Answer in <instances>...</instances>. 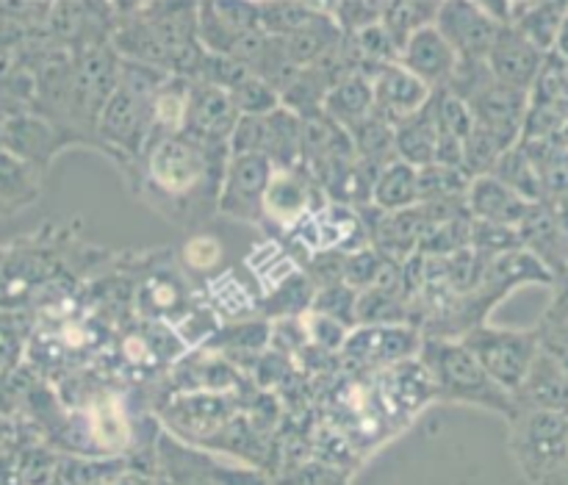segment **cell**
<instances>
[{"mask_svg":"<svg viewBox=\"0 0 568 485\" xmlns=\"http://www.w3.org/2000/svg\"><path fill=\"white\" fill-rule=\"evenodd\" d=\"M227 159L225 148L197 144L181 133L155 142L128 178L133 192L166 222L197 225L216 214Z\"/></svg>","mask_w":568,"mask_h":485,"instance_id":"obj_1","label":"cell"},{"mask_svg":"<svg viewBox=\"0 0 568 485\" xmlns=\"http://www.w3.org/2000/svg\"><path fill=\"white\" fill-rule=\"evenodd\" d=\"M419 364L430 375L436 400L458 405H475V408L491 411V414L514 420V397L497 386L483 372L475 355L455 339H425L422 336Z\"/></svg>","mask_w":568,"mask_h":485,"instance_id":"obj_2","label":"cell"},{"mask_svg":"<svg viewBox=\"0 0 568 485\" xmlns=\"http://www.w3.org/2000/svg\"><path fill=\"white\" fill-rule=\"evenodd\" d=\"M510 427V455L527 483L544 485L568 458L566 416L519 411Z\"/></svg>","mask_w":568,"mask_h":485,"instance_id":"obj_3","label":"cell"},{"mask_svg":"<svg viewBox=\"0 0 568 485\" xmlns=\"http://www.w3.org/2000/svg\"><path fill=\"white\" fill-rule=\"evenodd\" d=\"M488 377L503 392L514 394L530 372L532 361L541 353L538 331H510V327L477 325L458 339Z\"/></svg>","mask_w":568,"mask_h":485,"instance_id":"obj_4","label":"cell"},{"mask_svg":"<svg viewBox=\"0 0 568 485\" xmlns=\"http://www.w3.org/2000/svg\"><path fill=\"white\" fill-rule=\"evenodd\" d=\"M422 331L410 325H369L353 327L344 339L342 361L349 370L383 372L405 361L419 358Z\"/></svg>","mask_w":568,"mask_h":485,"instance_id":"obj_5","label":"cell"},{"mask_svg":"<svg viewBox=\"0 0 568 485\" xmlns=\"http://www.w3.org/2000/svg\"><path fill=\"white\" fill-rule=\"evenodd\" d=\"M272 172L275 166L266 155H231L216 198V214L247 225H261V209Z\"/></svg>","mask_w":568,"mask_h":485,"instance_id":"obj_6","label":"cell"},{"mask_svg":"<svg viewBox=\"0 0 568 485\" xmlns=\"http://www.w3.org/2000/svg\"><path fill=\"white\" fill-rule=\"evenodd\" d=\"M320 203H325V194H322V189L316 186V181L303 166L275 170L264 194L261 228L275 233L272 239L288 236L305 220V214L314 211Z\"/></svg>","mask_w":568,"mask_h":485,"instance_id":"obj_7","label":"cell"},{"mask_svg":"<svg viewBox=\"0 0 568 485\" xmlns=\"http://www.w3.org/2000/svg\"><path fill=\"white\" fill-rule=\"evenodd\" d=\"M0 131H3L6 153L17 155V159L26 161L28 166H33L42 175L61 150L78 144V139L70 131L53 125V122L33 114V111H20V114L9 117Z\"/></svg>","mask_w":568,"mask_h":485,"instance_id":"obj_8","label":"cell"},{"mask_svg":"<svg viewBox=\"0 0 568 485\" xmlns=\"http://www.w3.org/2000/svg\"><path fill=\"white\" fill-rule=\"evenodd\" d=\"M527 105H530V94L519 92V89H510L497 81L488 83L483 92H477L475 98L469 100L475 128H480L488 137L497 139L505 150L519 144Z\"/></svg>","mask_w":568,"mask_h":485,"instance_id":"obj_9","label":"cell"},{"mask_svg":"<svg viewBox=\"0 0 568 485\" xmlns=\"http://www.w3.org/2000/svg\"><path fill=\"white\" fill-rule=\"evenodd\" d=\"M239 117L242 114H239V109L233 105L231 94L225 89L192 83L183 137H189L197 144L227 150V142H231Z\"/></svg>","mask_w":568,"mask_h":485,"instance_id":"obj_10","label":"cell"},{"mask_svg":"<svg viewBox=\"0 0 568 485\" xmlns=\"http://www.w3.org/2000/svg\"><path fill=\"white\" fill-rule=\"evenodd\" d=\"M436 28L458 59L486 61L499 26L483 11L480 3H442L438 6Z\"/></svg>","mask_w":568,"mask_h":485,"instance_id":"obj_11","label":"cell"},{"mask_svg":"<svg viewBox=\"0 0 568 485\" xmlns=\"http://www.w3.org/2000/svg\"><path fill=\"white\" fill-rule=\"evenodd\" d=\"M510 397H514L516 414L541 411V414L568 416V366L541 347L521 386Z\"/></svg>","mask_w":568,"mask_h":485,"instance_id":"obj_12","label":"cell"},{"mask_svg":"<svg viewBox=\"0 0 568 485\" xmlns=\"http://www.w3.org/2000/svg\"><path fill=\"white\" fill-rule=\"evenodd\" d=\"M397 64H403L410 75L419 78L430 92H444L455 75L458 55H455V50L449 48V42L438 33L436 22H433V26L422 28L405 42V48L399 50Z\"/></svg>","mask_w":568,"mask_h":485,"instance_id":"obj_13","label":"cell"},{"mask_svg":"<svg viewBox=\"0 0 568 485\" xmlns=\"http://www.w3.org/2000/svg\"><path fill=\"white\" fill-rule=\"evenodd\" d=\"M547 55L538 48H532L516 28H499L491 50L486 55V67L494 75V81L505 83L510 89L530 94L538 72H541Z\"/></svg>","mask_w":568,"mask_h":485,"instance_id":"obj_14","label":"cell"},{"mask_svg":"<svg viewBox=\"0 0 568 485\" xmlns=\"http://www.w3.org/2000/svg\"><path fill=\"white\" fill-rule=\"evenodd\" d=\"M372 94H375V114L383 117L388 125L410 120L419 114L433 98L430 89L410 75L403 64H388L372 78Z\"/></svg>","mask_w":568,"mask_h":485,"instance_id":"obj_15","label":"cell"},{"mask_svg":"<svg viewBox=\"0 0 568 485\" xmlns=\"http://www.w3.org/2000/svg\"><path fill=\"white\" fill-rule=\"evenodd\" d=\"M521 250L541 261L555 281L568 275V236L549 203H536L519 228Z\"/></svg>","mask_w":568,"mask_h":485,"instance_id":"obj_16","label":"cell"},{"mask_svg":"<svg viewBox=\"0 0 568 485\" xmlns=\"http://www.w3.org/2000/svg\"><path fill=\"white\" fill-rule=\"evenodd\" d=\"M464 200L471 220L491 222V225L505 228H519L532 209V203H527L519 194L510 192V189L505 186V183H499L494 175L471 178Z\"/></svg>","mask_w":568,"mask_h":485,"instance_id":"obj_17","label":"cell"},{"mask_svg":"<svg viewBox=\"0 0 568 485\" xmlns=\"http://www.w3.org/2000/svg\"><path fill=\"white\" fill-rule=\"evenodd\" d=\"M189 92H192V81L186 78L166 75V81L155 89L153 100H150V139L148 150L155 142L170 137H181L186 128V111H189ZM144 150V153H148Z\"/></svg>","mask_w":568,"mask_h":485,"instance_id":"obj_18","label":"cell"},{"mask_svg":"<svg viewBox=\"0 0 568 485\" xmlns=\"http://www.w3.org/2000/svg\"><path fill=\"white\" fill-rule=\"evenodd\" d=\"M436 148L438 122L430 98L419 114L394 125V155H397V161H405L408 166H414V170H422V166L436 161Z\"/></svg>","mask_w":568,"mask_h":485,"instance_id":"obj_19","label":"cell"},{"mask_svg":"<svg viewBox=\"0 0 568 485\" xmlns=\"http://www.w3.org/2000/svg\"><path fill=\"white\" fill-rule=\"evenodd\" d=\"M372 111H375L372 81L361 75H347L338 83H333L325 94V103H322V114L347 133L358 128L364 120H369Z\"/></svg>","mask_w":568,"mask_h":485,"instance_id":"obj_20","label":"cell"},{"mask_svg":"<svg viewBox=\"0 0 568 485\" xmlns=\"http://www.w3.org/2000/svg\"><path fill=\"white\" fill-rule=\"evenodd\" d=\"M159 461L166 472V485H220L222 466L194 453L172 436L159 438Z\"/></svg>","mask_w":568,"mask_h":485,"instance_id":"obj_21","label":"cell"},{"mask_svg":"<svg viewBox=\"0 0 568 485\" xmlns=\"http://www.w3.org/2000/svg\"><path fill=\"white\" fill-rule=\"evenodd\" d=\"M372 209L383 211V214H397V211H408L419 205V192H416V170L405 161H388L381 172H377L375 183H372Z\"/></svg>","mask_w":568,"mask_h":485,"instance_id":"obj_22","label":"cell"},{"mask_svg":"<svg viewBox=\"0 0 568 485\" xmlns=\"http://www.w3.org/2000/svg\"><path fill=\"white\" fill-rule=\"evenodd\" d=\"M205 292H209L211 305L216 316H225V320L244 322L255 320L261 309V294L253 292V286L239 281V275L233 270H222L220 275L209 277L205 283Z\"/></svg>","mask_w":568,"mask_h":485,"instance_id":"obj_23","label":"cell"},{"mask_svg":"<svg viewBox=\"0 0 568 485\" xmlns=\"http://www.w3.org/2000/svg\"><path fill=\"white\" fill-rule=\"evenodd\" d=\"M42 194V172L0 150V216L33 205Z\"/></svg>","mask_w":568,"mask_h":485,"instance_id":"obj_24","label":"cell"},{"mask_svg":"<svg viewBox=\"0 0 568 485\" xmlns=\"http://www.w3.org/2000/svg\"><path fill=\"white\" fill-rule=\"evenodd\" d=\"M247 266L253 272L255 283H258L261 297L277 292L283 283H288L297 272H303L300 270V261L288 253V247L281 239H266L264 244H258L247 255Z\"/></svg>","mask_w":568,"mask_h":485,"instance_id":"obj_25","label":"cell"},{"mask_svg":"<svg viewBox=\"0 0 568 485\" xmlns=\"http://www.w3.org/2000/svg\"><path fill=\"white\" fill-rule=\"evenodd\" d=\"M410 300L405 294L388 292V289H366L358 294V305H355V327L369 325H414L410 316Z\"/></svg>","mask_w":568,"mask_h":485,"instance_id":"obj_26","label":"cell"},{"mask_svg":"<svg viewBox=\"0 0 568 485\" xmlns=\"http://www.w3.org/2000/svg\"><path fill=\"white\" fill-rule=\"evenodd\" d=\"M491 175L497 178L499 183H505L510 192L519 194L521 200H527V203H544L541 175H538L536 164H532V159L527 155V150L521 148V144H516L508 153H503V159L497 161Z\"/></svg>","mask_w":568,"mask_h":485,"instance_id":"obj_27","label":"cell"},{"mask_svg":"<svg viewBox=\"0 0 568 485\" xmlns=\"http://www.w3.org/2000/svg\"><path fill=\"white\" fill-rule=\"evenodd\" d=\"M568 14V3H525V11L516 20V31L541 50L544 55L552 53L555 39H558L560 26Z\"/></svg>","mask_w":568,"mask_h":485,"instance_id":"obj_28","label":"cell"},{"mask_svg":"<svg viewBox=\"0 0 568 485\" xmlns=\"http://www.w3.org/2000/svg\"><path fill=\"white\" fill-rule=\"evenodd\" d=\"M272 344V322L270 320H244L231 327H220L205 344V350L220 355H261Z\"/></svg>","mask_w":568,"mask_h":485,"instance_id":"obj_29","label":"cell"},{"mask_svg":"<svg viewBox=\"0 0 568 485\" xmlns=\"http://www.w3.org/2000/svg\"><path fill=\"white\" fill-rule=\"evenodd\" d=\"M438 6L442 3H416V0H397V3H383L381 26L386 28V33L392 37V42L397 44V50L405 48L410 37L422 28L433 26L438 17Z\"/></svg>","mask_w":568,"mask_h":485,"instance_id":"obj_30","label":"cell"},{"mask_svg":"<svg viewBox=\"0 0 568 485\" xmlns=\"http://www.w3.org/2000/svg\"><path fill=\"white\" fill-rule=\"evenodd\" d=\"M471 175L460 166L427 164L416 170V192L419 203H442V200H460L466 198Z\"/></svg>","mask_w":568,"mask_h":485,"instance_id":"obj_31","label":"cell"},{"mask_svg":"<svg viewBox=\"0 0 568 485\" xmlns=\"http://www.w3.org/2000/svg\"><path fill=\"white\" fill-rule=\"evenodd\" d=\"M314 283L305 277V272H297L288 283H283L277 292L261 297L258 316H277V320H300L311 311V303H314Z\"/></svg>","mask_w":568,"mask_h":485,"instance_id":"obj_32","label":"cell"},{"mask_svg":"<svg viewBox=\"0 0 568 485\" xmlns=\"http://www.w3.org/2000/svg\"><path fill=\"white\" fill-rule=\"evenodd\" d=\"M316 9L320 3H258V26L266 37L286 39L297 33Z\"/></svg>","mask_w":568,"mask_h":485,"instance_id":"obj_33","label":"cell"},{"mask_svg":"<svg viewBox=\"0 0 568 485\" xmlns=\"http://www.w3.org/2000/svg\"><path fill=\"white\" fill-rule=\"evenodd\" d=\"M227 94H231L233 105H236L242 117H266L275 109H281V94L266 81L255 78L253 72L242 83H236Z\"/></svg>","mask_w":568,"mask_h":485,"instance_id":"obj_34","label":"cell"},{"mask_svg":"<svg viewBox=\"0 0 568 485\" xmlns=\"http://www.w3.org/2000/svg\"><path fill=\"white\" fill-rule=\"evenodd\" d=\"M469 247L475 250V253H480L483 259L491 261V259H497V255L521 250V239H519V231H516V228L491 225V222L471 220Z\"/></svg>","mask_w":568,"mask_h":485,"instance_id":"obj_35","label":"cell"},{"mask_svg":"<svg viewBox=\"0 0 568 485\" xmlns=\"http://www.w3.org/2000/svg\"><path fill=\"white\" fill-rule=\"evenodd\" d=\"M355 305H358V292H353V289L344 286V283H336V286L320 289V292L314 294L311 311H316V314L327 316V320L338 322V325H344L347 331H353Z\"/></svg>","mask_w":568,"mask_h":485,"instance_id":"obj_36","label":"cell"},{"mask_svg":"<svg viewBox=\"0 0 568 485\" xmlns=\"http://www.w3.org/2000/svg\"><path fill=\"white\" fill-rule=\"evenodd\" d=\"M327 14L338 26L344 37H355V33L366 31V28L377 26L383 14V3H372V0H349V3H325Z\"/></svg>","mask_w":568,"mask_h":485,"instance_id":"obj_37","label":"cell"},{"mask_svg":"<svg viewBox=\"0 0 568 485\" xmlns=\"http://www.w3.org/2000/svg\"><path fill=\"white\" fill-rule=\"evenodd\" d=\"M383 264H386V259H383L372 244L369 247L355 250V253H347V259H344L342 283L358 294L366 292V289H372L377 283V277H381L383 272Z\"/></svg>","mask_w":568,"mask_h":485,"instance_id":"obj_38","label":"cell"},{"mask_svg":"<svg viewBox=\"0 0 568 485\" xmlns=\"http://www.w3.org/2000/svg\"><path fill=\"white\" fill-rule=\"evenodd\" d=\"M300 322H303L305 344H311L314 350H322V353H342L344 339L349 333L347 327L316 314V311H308L305 316H300Z\"/></svg>","mask_w":568,"mask_h":485,"instance_id":"obj_39","label":"cell"},{"mask_svg":"<svg viewBox=\"0 0 568 485\" xmlns=\"http://www.w3.org/2000/svg\"><path fill=\"white\" fill-rule=\"evenodd\" d=\"M222 261L220 239L214 236H192L183 247V264L194 272H211L216 270Z\"/></svg>","mask_w":568,"mask_h":485,"instance_id":"obj_40","label":"cell"},{"mask_svg":"<svg viewBox=\"0 0 568 485\" xmlns=\"http://www.w3.org/2000/svg\"><path fill=\"white\" fill-rule=\"evenodd\" d=\"M17 355H20V342H17L14 327L0 322V370H9Z\"/></svg>","mask_w":568,"mask_h":485,"instance_id":"obj_41","label":"cell"},{"mask_svg":"<svg viewBox=\"0 0 568 485\" xmlns=\"http://www.w3.org/2000/svg\"><path fill=\"white\" fill-rule=\"evenodd\" d=\"M552 53L558 55V59H566V61H568V14H566L564 26H560V31H558V39H555V48H552Z\"/></svg>","mask_w":568,"mask_h":485,"instance_id":"obj_42","label":"cell"},{"mask_svg":"<svg viewBox=\"0 0 568 485\" xmlns=\"http://www.w3.org/2000/svg\"><path fill=\"white\" fill-rule=\"evenodd\" d=\"M544 485H568V458L564 461V464H560V469L555 472V475L549 477V481Z\"/></svg>","mask_w":568,"mask_h":485,"instance_id":"obj_43","label":"cell"},{"mask_svg":"<svg viewBox=\"0 0 568 485\" xmlns=\"http://www.w3.org/2000/svg\"><path fill=\"white\" fill-rule=\"evenodd\" d=\"M6 120H9V114H6V111H0V125H3Z\"/></svg>","mask_w":568,"mask_h":485,"instance_id":"obj_44","label":"cell"},{"mask_svg":"<svg viewBox=\"0 0 568 485\" xmlns=\"http://www.w3.org/2000/svg\"><path fill=\"white\" fill-rule=\"evenodd\" d=\"M0 128H3V125H0ZM0 150H3V131H0Z\"/></svg>","mask_w":568,"mask_h":485,"instance_id":"obj_45","label":"cell"},{"mask_svg":"<svg viewBox=\"0 0 568 485\" xmlns=\"http://www.w3.org/2000/svg\"><path fill=\"white\" fill-rule=\"evenodd\" d=\"M566 425H568V416H566Z\"/></svg>","mask_w":568,"mask_h":485,"instance_id":"obj_46","label":"cell"}]
</instances>
